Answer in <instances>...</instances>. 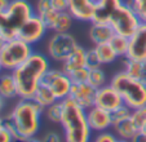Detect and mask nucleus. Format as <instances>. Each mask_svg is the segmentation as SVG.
<instances>
[{
	"label": "nucleus",
	"instance_id": "f257e3e1",
	"mask_svg": "<svg viewBox=\"0 0 146 142\" xmlns=\"http://www.w3.org/2000/svg\"><path fill=\"white\" fill-rule=\"evenodd\" d=\"M43 114L44 109L31 98H19L11 114L4 117L5 129L11 132L14 139L22 137H35L40 131Z\"/></svg>",
	"mask_w": 146,
	"mask_h": 142
},
{
	"label": "nucleus",
	"instance_id": "f03ea898",
	"mask_svg": "<svg viewBox=\"0 0 146 142\" xmlns=\"http://www.w3.org/2000/svg\"><path fill=\"white\" fill-rule=\"evenodd\" d=\"M50 68V60L47 54L34 52L26 62L12 71L18 88L19 98H33L41 84L43 76Z\"/></svg>",
	"mask_w": 146,
	"mask_h": 142
},
{
	"label": "nucleus",
	"instance_id": "7ed1b4c3",
	"mask_svg": "<svg viewBox=\"0 0 146 142\" xmlns=\"http://www.w3.org/2000/svg\"><path fill=\"white\" fill-rule=\"evenodd\" d=\"M61 125L64 129L65 142H91L92 129L87 121L86 110L70 97L64 100V115Z\"/></svg>",
	"mask_w": 146,
	"mask_h": 142
},
{
	"label": "nucleus",
	"instance_id": "20e7f679",
	"mask_svg": "<svg viewBox=\"0 0 146 142\" xmlns=\"http://www.w3.org/2000/svg\"><path fill=\"white\" fill-rule=\"evenodd\" d=\"M35 14L29 0H11L5 12H0V35L7 40L18 38L21 26Z\"/></svg>",
	"mask_w": 146,
	"mask_h": 142
},
{
	"label": "nucleus",
	"instance_id": "39448f33",
	"mask_svg": "<svg viewBox=\"0 0 146 142\" xmlns=\"http://www.w3.org/2000/svg\"><path fill=\"white\" fill-rule=\"evenodd\" d=\"M110 84L120 93L124 104L131 109L146 105V84L131 76L124 70L119 71L111 78Z\"/></svg>",
	"mask_w": 146,
	"mask_h": 142
},
{
	"label": "nucleus",
	"instance_id": "423d86ee",
	"mask_svg": "<svg viewBox=\"0 0 146 142\" xmlns=\"http://www.w3.org/2000/svg\"><path fill=\"white\" fill-rule=\"evenodd\" d=\"M34 53L33 45L19 38L7 40L0 49V62L4 71H14L17 67L27 61Z\"/></svg>",
	"mask_w": 146,
	"mask_h": 142
},
{
	"label": "nucleus",
	"instance_id": "0eeeda50",
	"mask_svg": "<svg viewBox=\"0 0 146 142\" xmlns=\"http://www.w3.org/2000/svg\"><path fill=\"white\" fill-rule=\"evenodd\" d=\"M141 19L137 16L133 8L124 1L120 7L115 11V13L111 16L109 23L111 25L114 33L123 35L125 38H129L133 33L138 29V26L141 25Z\"/></svg>",
	"mask_w": 146,
	"mask_h": 142
},
{
	"label": "nucleus",
	"instance_id": "6e6552de",
	"mask_svg": "<svg viewBox=\"0 0 146 142\" xmlns=\"http://www.w3.org/2000/svg\"><path fill=\"white\" fill-rule=\"evenodd\" d=\"M78 41L70 33H54L47 43V56L56 62H64L76 48Z\"/></svg>",
	"mask_w": 146,
	"mask_h": 142
},
{
	"label": "nucleus",
	"instance_id": "1a4fd4ad",
	"mask_svg": "<svg viewBox=\"0 0 146 142\" xmlns=\"http://www.w3.org/2000/svg\"><path fill=\"white\" fill-rule=\"evenodd\" d=\"M41 84L50 88L56 98L64 101L70 96V90L72 87V82L70 76L62 71V68H52L47 71L43 76Z\"/></svg>",
	"mask_w": 146,
	"mask_h": 142
},
{
	"label": "nucleus",
	"instance_id": "9d476101",
	"mask_svg": "<svg viewBox=\"0 0 146 142\" xmlns=\"http://www.w3.org/2000/svg\"><path fill=\"white\" fill-rule=\"evenodd\" d=\"M47 31L48 27L45 25V22L43 21V18L39 17L38 14H34L21 26L18 31V38L25 40L26 43L31 44V45H35L44 39Z\"/></svg>",
	"mask_w": 146,
	"mask_h": 142
},
{
	"label": "nucleus",
	"instance_id": "9b49d317",
	"mask_svg": "<svg viewBox=\"0 0 146 142\" xmlns=\"http://www.w3.org/2000/svg\"><path fill=\"white\" fill-rule=\"evenodd\" d=\"M94 105L108 111H114L118 107L123 106L124 101L121 98L120 93L115 89L111 84H106L104 87L98 88L96 90V98H94Z\"/></svg>",
	"mask_w": 146,
	"mask_h": 142
},
{
	"label": "nucleus",
	"instance_id": "f8f14e48",
	"mask_svg": "<svg viewBox=\"0 0 146 142\" xmlns=\"http://www.w3.org/2000/svg\"><path fill=\"white\" fill-rule=\"evenodd\" d=\"M129 46L125 58L135 61L146 60V22H141L138 29L128 38Z\"/></svg>",
	"mask_w": 146,
	"mask_h": 142
},
{
	"label": "nucleus",
	"instance_id": "ddd939ff",
	"mask_svg": "<svg viewBox=\"0 0 146 142\" xmlns=\"http://www.w3.org/2000/svg\"><path fill=\"white\" fill-rule=\"evenodd\" d=\"M96 88L92 87L89 83H72L71 90H70V98L76 102L82 109L88 110L94 106V98H96Z\"/></svg>",
	"mask_w": 146,
	"mask_h": 142
},
{
	"label": "nucleus",
	"instance_id": "4468645a",
	"mask_svg": "<svg viewBox=\"0 0 146 142\" xmlns=\"http://www.w3.org/2000/svg\"><path fill=\"white\" fill-rule=\"evenodd\" d=\"M87 121L92 132H104L113 128V117L111 112L108 110H104L98 106H92L91 109L86 110Z\"/></svg>",
	"mask_w": 146,
	"mask_h": 142
},
{
	"label": "nucleus",
	"instance_id": "2eb2a0df",
	"mask_svg": "<svg viewBox=\"0 0 146 142\" xmlns=\"http://www.w3.org/2000/svg\"><path fill=\"white\" fill-rule=\"evenodd\" d=\"M41 18L45 22L48 30H52L53 33H70V29L72 27V21H74L72 16L67 11H52L44 14Z\"/></svg>",
	"mask_w": 146,
	"mask_h": 142
},
{
	"label": "nucleus",
	"instance_id": "dca6fc26",
	"mask_svg": "<svg viewBox=\"0 0 146 142\" xmlns=\"http://www.w3.org/2000/svg\"><path fill=\"white\" fill-rule=\"evenodd\" d=\"M94 7L96 3L93 0H67V12L72 18L80 22L93 21Z\"/></svg>",
	"mask_w": 146,
	"mask_h": 142
},
{
	"label": "nucleus",
	"instance_id": "f3484780",
	"mask_svg": "<svg viewBox=\"0 0 146 142\" xmlns=\"http://www.w3.org/2000/svg\"><path fill=\"white\" fill-rule=\"evenodd\" d=\"M124 1L125 0H98L96 1L92 22H108L109 23L111 16Z\"/></svg>",
	"mask_w": 146,
	"mask_h": 142
},
{
	"label": "nucleus",
	"instance_id": "a211bd4d",
	"mask_svg": "<svg viewBox=\"0 0 146 142\" xmlns=\"http://www.w3.org/2000/svg\"><path fill=\"white\" fill-rule=\"evenodd\" d=\"M114 30L110 23L108 22H91L88 30L89 40L93 43V45L97 44L109 43L110 39L114 36Z\"/></svg>",
	"mask_w": 146,
	"mask_h": 142
},
{
	"label": "nucleus",
	"instance_id": "6ab92c4d",
	"mask_svg": "<svg viewBox=\"0 0 146 142\" xmlns=\"http://www.w3.org/2000/svg\"><path fill=\"white\" fill-rule=\"evenodd\" d=\"M86 54H87V49L84 46L80 45V44H78L76 48H75L69 54V57L62 62V65H61L62 71L69 75V74H71L72 71L78 70V68L87 67Z\"/></svg>",
	"mask_w": 146,
	"mask_h": 142
},
{
	"label": "nucleus",
	"instance_id": "aec40b11",
	"mask_svg": "<svg viewBox=\"0 0 146 142\" xmlns=\"http://www.w3.org/2000/svg\"><path fill=\"white\" fill-rule=\"evenodd\" d=\"M0 96L5 100H12L18 97V88L11 71H5L0 74Z\"/></svg>",
	"mask_w": 146,
	"mask_h": 142
},
{
	"label": "nucleus",
	"instance_id": "412c9836",
	"mask_svg": "<svg viewBox=\"0 0 146 142\" xmlns=\"http://www.w3.org/2000/svg\"><path fill=\"white\" fill-rule=\"evenodd\" d=\"M123 65H124L123 70L127 74H129L131 76L136 78V79L141 80V82H143L146 84V60L135 61V60L125 58Z\"/></svg>",
	"mask_w": 146,
	"mask_h": 142
},
{
	"label": "nucleus",
	"instance_id": "4be33fe9",
	"mask_svg": "<svg viewBox=\"0 0 146 142\" xmlns=\"http://www.w3.org/2000/svg\"><path fill=\"white\" fill-rule=\"evenodd\" d=\"M113 128H114V133L116 134V137L119 139H127V141H129L138 132V128L133 124V121L131 120V117L114 124Z\"/></svg>",
	"mask_w": 146,
	"mask_h": 142
},
{
	"label": "nucleus",
	"instance_id": "5701e85b",
	"mask_svg": "<svg viewBox=\"0 0 146 142\" xmlns=\"http://www.w3.org/2000/svg\"><path fill=\"white\" fill-rule=\"evenodd\" d=\"M31 100L34 102H36L43 109H47L48 106H50L52 104H54L57 101V98H56V96L53 94L52 90H50V88L43 84H40V87L36 89V92L34 93V96Z\"/></svg>",
	"mask_w": 146,
	"mask_h": 142
},
{
	"label": "nucleus",
	"instance_id": "b1692460",
	"mask_svg": "<svg viewBox=\"0 0 146 142\" xmlns=\"http://www.w3.org/2000/svg\"><path fill=\"white\" fill-rule=\"evenodd\" d=\"M94 46V50H96L97 56H98V60L101 62V65H110V63L115 62L118 54L114 50V48L110 45V43H104V44H97Z\"/></svg>",
	"mask_w": 146,
	"mask_h": 142
},
{
	"label": "nucleus",
	"instance_id": "393cba45",
	"mask_svg": "<svg viewBox=\"0 0 146 142\" xmlns=\"http://www.w3.org/2000/svg\"><path fill=\"white\" fill-rule=\"evenodd\" d=\"M44 115L47 116L48 120L52 121V123L61 124L62 115H64V101L57 100L54 104H52L47 109H44Z\"/></svg>",
	"mask_w": 146,
	"mask_h": 142
},
{
	"label": "nucleus",
	"instance_id": "a878e982",
	"mask_svg": "<svg viewBox=\"0 0 146 142\" xmlns=\"http://www.w3.org/2000/svg\"><path fill=\"white\" fill-rule=\"evenodd\" d=\"M110 45L114 48V50L116 52L118 57H127L128 53V46H129V40L128 38L123 35H119V34H114V36L110 39Z\"/></svg>",
	"mask_w": 146,
	"mask_h": 142
},
{
	"label": "nucleus",
	"instance_id": "bb28decb",
	"mask_svg": "<svg viewBox=\"0 0 146 142\" xmlns=\"http://www.w3.org/2000/svg\"><path fill=\"white\" fill-rule=\"evenodd\" d=\"M87 83L94 87L96 89L104 87V85L108 84V79H106V74L105 71L100 67H94V68H89V74H88V80Z\"/></svg>",
	"mask_w": 146,
	"mask_h": 142
},
{
	"label": "nucleus",
	"instance_id": "cd10ccee",
	"mask_svg": "<svg viewBox=\"0 0 146 142\" xmlns=\"http://www.w3.org/2000/svg\"><path fill=\"white\" fill-rule=\"evenodd\" d=\"M131 120H132L133 124L138 128V131L142 128V125L146 123V105L145 106H140V107H136V109H132Z\"/></svg>",
	"mask_w": 146,
	"mask_h": 142
},
{
	"label": "nucleus",
	"instance_id": "c85d7f7f",
	"mask_svg": "<svg viewBox=\"0 0 146 142\" xmlns=\"http://www.w3.org/2000/svg\"><path fill=\"white\" fill-rule=\"evenodd\" d=\"M131 112H132V109L128 107L127 105H123V106L118 107L116 110L111 111V117H113V125L119 121H123L128 117H131Z\"/></svg>",
	"mask_w": 146,
	"mask_h": 142
},
{
	"label": "nucleus",
	"instance_id": "c756f323",
	"mask_svg": "<svg viewBox=\"0 0 146 142\" xmlns=\"http://www.w3.org/2000/svg\"><path fill=\"white\" fill-rule=\"evenodd\" d=\"M137 13L142 22H146V0H125Z\"/></svg>",
	"mask_w": 146,
	"mask_h": 142
},
{
	"label": "nucleus",
	"instance_id": "7c9ffc66",
	"mask_svg": "<svg viewBox=\"0 0 146 142\" xmlns=\"http://www.w3.org/2000/svg\"><path fill=\"white\" fill-rule=\"evenodd\" d=\"M34 9H35V14H38L39 17H43L44 14L54 11L52 0H36L35 5H34Z\"/></svg>",
	"mask_w": 146,
	"mask_h": 142
},
{
	"label": "nucleus",
	"instance_id": "2f4dec72",
	"mask_svg": "<svg viewBox=\"0 0 146 142\" xmlns=\"http://www.w3.org/2000/svg\"><path fill=\"white\" fill-rule=\"evenodd\" d=\"M88 74H89V68L82 67L72 71L71 74H69V76L72 83H86L88 80Z\"/></svg>",
	"mask_w": 146,
	"mask_h": 142
},
{
	"label": "nucleus",
	"instance_id": "473e14b6",
	"mask_svg": "<svg viewBox=\"0 0 146 142\" xmlns=\"http://www.w3.org/2000/svg\"><path fill=\"white\" fill-rule=\"evenodd\" d=\"M86 61H87V67L88 68H94V67H100L101 62L98 60V56H97L96 50H94V46L87 49V54H86Z\"/></svg>",
	"mask_w": 146,
	"mask_h": 142
},
{
	"label": "nucleus",
	"instance_id": "72a5a7b5",
	"mask_svg": "<svg viewBox=\"0 0 146 142\" xmlns=\"http://www.w3.org/2000/svg\"><path fill=\"white\" fill-rule=\"evenodd\" d=\"M118 137L115 133H111L109 131L98 132L97 136L93 138V142H118Z\"/></svg>",
	"mask_w": 146,
	"mask_h": 142
},
{
	"label": "nucleus",
	"instance_id": "f704fd0d",
	"mask_svg": "<svg viewBox=\"0 0 146 142\" xmlns=\"http://www.w3.org/2000/svg\"><path fill=\"white\" fill-rule=\"evenodd\" d=\"M41 142H62V137L58 132L56 131H49L41 137Z\"/></svg>",
	"mask_w": 146,
	"mask_h": 142
},
{
	"label": "nucleus",
	"instance_id": "c9c22d12",
	"mask_svg": "<svg viewBox=\"0 0 146 142\" xmlns=\"http://www.w3.org/2000/svg\"><path fill=\"white\" fill-rule=\"evenodd\" d=\"M53 8L57 12L67 11V0H52Z\"/></svg>",
	"mask_w": 146,
	"mask_h": 142
},
{
	"label": "nucleus",
	"instance_id": "e433bc0d",
	"mask_svg": "<svg viewBox=\"0 0 146 142\" xmlns=\"http://www.w3.org/2000/svg\"><path fill=\"white\" fill-rule=\"evenodd\" d=\"M0 142H14V137L11 134L8 129H1L0 131Z\"/></svg>",
	"mask_w": 146,
	"mask_h": 142
},
{
	"label": "nucleus",
	"instance_id": "4c0bfd02",
	"mask_svg": "<svg viewBox=\"0 0 146 142\" xmlns=\"http://www.w3.org/2000/svg\"><path fill=\"white\" fill-rule=\"evenodd\" d=\"M129 142H146V134L143 132L138 131L132 138L129 139Z\"/></svg>",
	"mask_w": 146,
	"mask_h": 142
},
{
	"label": "nucleus",
	"instance_id": "58836bf2",
	"mask_svg": "<svg viewBox=\"0 0 146 142\" xmlns=\"http://www.w3.org/2000/svg\"><path fill=\"white\" fill-rule=\"evenodd\" d=\"M14 142H41L40 138L38 137H22V138H18V139H14Z\"/></svg>",
	"mask_w": 146,
	"mask_h": 142
},
{
	"label": "nucleus",
	"instance_id": "ea45409f",
	"mask_svg": "<svg viewBox=\"0 0 146 142\" xmlns=\"http://www.w3.org/2000/svg\"><path fill=\"white\" fill-rule=\"evenodd\" d=\"M11 0H0V12H5Z\"/></svg>",
	"mask_w": 146,
	"mask_h": 142
},
{
	"label": "nucleus",
	"instance_id": "a19ab883",
	"mask_svg": "<svg viewBox=\"0 0 146 142\" xmlns=\"http://www.w3.org/2000/svg\"><path fill=\"white\" fill-rule=\"evenodd\" d=\"M5 101H7V100L4 98V97L0 96V115H1V112H3L4 107H5Z\"/></svg>",
	"mask_w": 146,
	"mask_h": 142
},
{
	"label": "nucleus",
	"instance_id": "79ce46f5",
	"mask_svg": "<svg viewBox=\"0 0 146 142\" xmlns=\"http://www.w3.org/2000/svg\"><path fill=\"white\" fill-rule=\"evenodd\" d=\"M4 128H5V120H4V117L0 115V131Z\"/></svg>",
	"mask_w": 146,
	"mask_h": 142
},
{
	"label": "nucleus",
	"instance_id": "37998d69",
	"mask_svg": "<svg viewBox=\"0 0 146 142\" xmlns=\"http://www.w3.org/2000/svg\"><path fill=\"white\" fill-rule=\"evenodd\" d=\"M4 43H5V39H4V38H3V36L0 35V49H1V48H3Z\"/></svg>",
	"mask_w": 146,
	"mask_h": 142
},
{
	"label": "nucleus",
	"instance_id": "c03bdc74",
	"mask_svg": "<svg viewBox=\"0 0 146 142\" xmlns=\"http://www.w3.org/2000/svg\"><path fill=\"white\" fill-rule=\"evenodd\" d=\"M140 131H141V132H143V133H145V134H146V123H145V124H143V125H142V128H141V129H140Z\"/></svg>",
	"mask_w": 146,
	"mask_h": 142
},
{
	"label": "nucleus",
	"instance_id": "a18cd8bd",
	"mask_svg": "<svg viewBox=\"0 0 146 142\" xmlns=\"http://www.w3.org/2000/svg\"><path fill=\"white\" fill-rule=\"evenodd\" d=\"M4 71V68H3V66H1V62H0V74Z\"/></svg>",
	"mask_w": 146,
	"mask_h": 142
},
{
	"label": "nucleus",
	"instance_id": "49530a36",
	"mask_svg": "<svg viewBox=\"0 0 146 142\" xmlns=\"http://www.w3.org/2000/svg\"><path fill=\"white\" fill-rule=\"evenodd\" d=\"M118 142H129V141H127V139H118Z\"/></svg>",
	"mask_w": 146,
	"mask_h": 142
},
{
	"label": "nucleus",
	"instance_id": "de8ad7c7",
	"mask_svg": "<svg viewBox=\"0 0 146 142\" xmlns=\"http://www.w3.org/2000/svg\"><path fill=\"white\" fill-rule=\"evenodd\" d=\"M93 1H94V3H96V1H98V0H93Z\"/></svg>",
	"mask_w": 146,
	"mask_h": 142
}]
</instances>
